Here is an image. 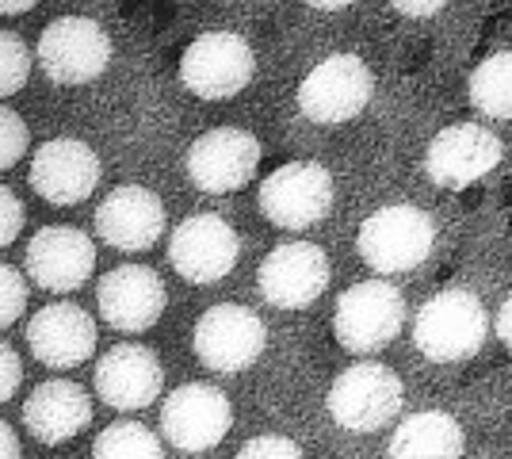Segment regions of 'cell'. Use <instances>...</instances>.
<instances>
[{
  "label": "cell",
  "mask_w": 512,
  "mask_h": 459,
  "mask_svg": "<svg viewBox=\"0 0 512 459\" xmlns=\"http://www.w3.org/2000/svg\"><path fill=\"white\" fill-rule=\"evenodd\" d=\"M486 329H490V318L478 295H470L463 287H448L417 310L413 345L436 364H455L482 349Z\"/></svg>",
  "instance_id": "6da1fadb"
},
{
  "label": "cell",
  "mask_w": 512,
  "mask_h": 459,
  "mask_svg": "<svg viewBox=\"0 0 512 459\" xmlns=\"http://www.w3.org/2000/svg\"><path fill=\"white\" fill-rule=\"evenodd\" d=\"M432 219L421 207L409 203H394V207H379L375 215H367L356 234V249H360L363 264L379 276H394V272H413L432 257Z\"/></svg>",
  "instance_id": "7a4b0ae2"
},
{
  "label": "cell",
  "mask_w": 512,
  "mask_h": 459,
  "mask_svg": "<svg viewBox=\"0 0 512 459\" xmlns=\"http://www.w3.org/2000/svg\"><path fill=\"white\" fill-rule=\"evenodd\" d=\"M35 62L54 85H88L111 66V35L88 16H58L43 27Z\"/></svg>",
  "instance_id": "3957f363"
},
{
  "label": "cell",
  "mask_w": 512,
  "mask_h": 459,
  "mask_svg": "<svg viewBox=\"0 0 512 459\" xmlns=\"http://www.w3.org/2000/svg\"><path fill=\"white\" fill-rule=\"evenodd\" d=\"M256 54L237 31H203L180 58V81L199 100H234L253 81Z\"/></svg>",
  "instance_id": "277c9868"
},
{
  "label": "cell",
  "mask_w": 512,
  "mask_h": 459,
  "mask_svg": "<svg viewBox=\"0 0 512 459\" xmlns=\"http://www.w3.org/2000/svg\"><path fill=\"white\" fill-rule=\"evenodd\" d=\"M406 326V299L402 291L386 280H363L352 284L337 299V314H333V329L337 341L348 352H379L386 349Z\"/></svg>",
  "instance_id": "5b68a950"
},
{
  "label": "cell",
  "mask_w": 512,
  "mask_h": 459,
  "mask_svg": "<svg viewBox=\"0 0 512 459\" xmlns=\"http://www.w3.org/2000/svg\"><path fill=\"white\" fill-rule=\"evenodd\" d=\"M329 417L348 433H375L402 410V379L383 364H352L329 387Z\"/></svg>",
  "instance_id": "8992f818"
},
{
  "label": "cell",
  "mask_w": 512,
  "mask_h": 459,
  "mask_svg": "<svg viewBox=\"0 0 512 459\" xmlns=\"http://www.w3.org/2000/svg\"><path fill=\"white\" fill-rule=\"evenodd\" d=\"M375 92V77L356 54H333L306 73L299 85V111L310 123L341 127L356 119Z\"/></svg>",
  "instance_id": "52a82bcc"
},
{
  "label": "cell",
  "mask_w": 512,
  "mask_h": 459,
  "mask_svg": "<svg viewBox=\"0 0 512 459\" xmlns=\"http://www.w3.org/2000/svg\"><path fill=\"white\" fill-rule=\"evenodd\" d=\"M333 207V176L318 161H287L260 184V211L279 230H310Z\"/></svg>",
  "instance_id": "ba28073f"
},
{
  "label": "cell",
  "mask_w": 512,
  "mask_h": 459,
  "mask_svg": "<svg viewBox=\"0 0 512 459\" xmlns=\"http://www.w3.org/2000/svg\"><path fill=\"white\" fill-rule=\"evenodd\" d=\"M268 345V329L256 318V310L237 303H218L203 310V318L192 329L195 356L211 368V372L234 375L253 368L260 352Z\"/></svg>",
  "instance_id": "9c48e42d"
},
{
  "label": "cell",
  "mask_w": 512,
  "mask_h": 459,
  "mask_svg": "<svg viewBox=\"0 0 512 459\" xmlns=\"http://www.w3.org/2000/svg\"><path fill=\"white\" fill-rule=\"evenodd\" d=\"M260 157L264 150L256 134L241 127H214L188 146V180L207 196L241 192L245 184H253Z\"/></svg>",
  "instance_id": "30bf717a"
},
{
  "label": "cell",
  "mask_w": 512,
  "mask_h": 459,
  "mask_svg": "<svg viewBox=\"0 0 512 459\" xmlns=\"http://www.w3.org/2000/svg\"><path fill=\"white\" fill-rule=\"evenodd\" d=\"M241 238L222 215H192L169 238V261L188 284H218L237 268Z\"/></svg>",
  "instance_id": "8fae6325"
},
{
  "label": "cell",
  "mask_w": 512,
  "mask_h": 459,
  "mask_svg": "<svg viewBox=\"0 0 512 459\" xmlns=\"http://www.w3.org/2000/svg\"><path fill=\"white\" fill-rule=\"evenodd\" d=\"M230 425H234V406L211 383H184L161 406L165 440L180 452H211L214 444L226 440Z\"/></svg>",
  "instance_id": "7c38bea8"
},
{
  "label": "cell",
  "mask_w": 512,
  "mask_h": 459,
  "mask_svg": "<svg viewBox=\"0 0 512 459\" xmlns=\"http://www.w3.org/2000/svg\"><path fill=\"white\" fill-rule=\"evenodd\" d=\"M27 184L35 188V196L54 207L85 203L100 184V157L81 138H69V134L50 138L31 153Z\"/></svg>",
  "instance_id": "4fadbf2b"
},
{
  "label": "cell",
  "mask_w": 512,
  "mask_h": 459,
  "mask_svg": "<svg viewBox=\"0 0 512 459\" xmlns=\"http://www.w3.org/2000/svg\"><path fill=\"white\" fill-rule=\"evenodd\" d=\"M329 280H333L329 257L314 241L276 245L256 272L260 295L279 310H306L310 303H318V295L329 287Z\"/></svg>",
  "instance_id": "5bb4252c"
},
{
  "label": "cell",
  "mask_w": 512,
  "mask_h": 459,
  "mask_svg": "<svg viewBox=\"0 0 512 459\" xmlns=\"http://www.w3.org/2000/svg\"><path fill=\"white\" fill-rule=\"evenodd\" d=\"M23 268L31 284L50 295H69L88 284L96 272V241L77 226H43L27 241Z\"/></svg>",
  "instance_id": "9a60e30c"
},
{
  "label": "cell",
  "mask_w": 512,
  "mask_h": 459,
  "mask_svg": "<svg viewBox=\"0 0 512 459\" xmlns=\"http://www.w3.org/2000/svg\"><path fill=\"white\" fill-rule=\"evenodd\" d=\"M96 303L111 329L146 333L161 322V314L169 306V291L150 264H119V268L104 272V280L96 287Z\"/></svg>",
  "instance_id": "2e32d148"
},
{
  "label": "cell",
  "mask_w": 512,
  "mask_h": 459,
  "mask_svg": "<svg viewBox=\"0 0 512 459\" xmlns=\"http://www.w3.org/2000/svg\"><path fill=\"white\" fill-rule=\"evenodd\" d=\"M96 238L119 253H146L165 234V203L142 184H119L92 215Z\"/></svg>",
  "instance_id": "e0dca14e"
},
{
  "label": "cell",
  "mask_w": 512,
  "mask_h": 459,
  "mask_svg": "<svg viewBox=\"0 0 512 459\" xmlns=\"http://www.w3.org/2000/svg\"><path fill=\"white\" fill-rule=\"evenodd\" d=\"M501 157H505V146L493 131L478 123H455L428 142L425 169L432 184L459 192V188H470L474 180L490 176L501 165Z\"/></svg>",
  "instance_id": "ac0fdd59"
},
{
  "label": "cell",
  "mask_w": 512,
  "mask_h": 459,
  "mask_svg": "<svg viewBox=\"0 0 512 459\" xmlns=\"http://www.w3.org/2000/svg\"><path fill=\"white\" fill-rule=\"evenodd\" d=\"M92 379H96V394L104 398V406H111V410H146V406H153V398H161L165 368H161V360L150 345L123 341V345L107 349L96 360Z\"/></svg>",
  "instance_id": "d6986e66"
},
{
  "label": "cell",
  "mask_w": 512,
  "mask_h": 459,
  "mask_svg": "<svg viewBox=\"0 0 512 459\" xmlns=\"http://www.w3.org/2000/svg\"><path fill=\"white\" fill-rule=\"evenodd\" d=\"M27 349L43 368H77L96 352V318L73 303L43 306L27 322Z\"/></svg>",
  "instance_id": "ffe728a7"
},
{
  "label": "cell",
  "mask_w": 512,
  "mask_h": 459,
  "mask_svg": "<svg viewBox=\"0 0 512 459\" xmlns=\"http://www.w3.org/2000/svg\"><path fill=\"white\" fill-rule=\"evenodd\" d=\"M23 425L39 444L58 448L92 425V398L73 379H46L23 402Z\"/></svg>",
  "instance_id": "44dd1931"
},
{
  "label": "cell",
  "mask_w": 512,
  "mask_h": 459,
  "mask_svg": "<svg viewBox=\"0 0 512 459\" xmlns=\"http://www.w3.org/2000/svg\"><path fill=\"white\" fill-rule=\"evenodd\" d=\"M463 429L444 410H421L409 414L394 437H390V459H459L463 456Z\"/></svg>",
  "instance_id": "7402d4cb"
},
{
  "label": "cell",
  "mask_w": 512,
  "mask_h": 459,
  "mask_svg": "<svg viewBox=\"0 0 512 459\" xmlns=\"http://www.w3.org/2000/svg\"><path fill=\"white\" fill-rule=\"evenodd\" d=\"M470 104L490 119H512V50L490 54L470 73Z\"/></svg>",
  "instance_id": "603a6c76"
},
{
  "label": "cell",
  "mask_w": 512,
  "mask_h": 459,
  "mask_svg": "<svg viewBox=\"0 0 512 459\" xmlns=\"http://www.w3.org/2000/svg\"><path fill=\"white\" fill-rule=\"evenodd\" d=\"M92 459H161V437L142 421H115L92 440Z\"/></svg>",
  "instance_id": "cb8c5ba5"
},
{
  "label": "cell",
  "mask_w": 512,
  "mask_h": 459,
  "mask_svg": "<svg viewBox=\"0 0 512 459\" xmlns=\"http://www.w3.org/2000/svg\"><path fill=\"white\" fill-rule=\"evenodd\" d=\"M31 66H35L31 46L23 43L16 31H4V27H0V100L16 96V92L27 85Z\"/></svg>",
  "instance_id": "d4e9b609"
},
{
  "label": "cell",
  "mask_w": 512,
  "mask_h": 459,
  "mask_svg": "<svg viewBox=\"0 0 512 459\" xmlns=\"http://www.w3.org/2000/svg\"><path fill=\"white\" fill-rule=\"evenodd\" d=\"M27 310V280L12 264L0 261V329H12Z\"/></svg>",
  "instance_id": "484cf974"
},
{
  "label": "cell",
  "mask_w": 512,
  "mask_h": 459,
  "mask_svg": "<svg viewBox=\"0 0 512 459\" xmlns=\"http://www.w3.org/2000/svg\"><path fill=\"white\" fill-rule=\"evenodd\" d=\"M27 146H31V131H27V123H23L12 108H4V104H0V173H4V169H12L16 161H23Z\"/></svg>",
  "instance_id": "4316f807"
},
{
  "label": "cell",
  "mask_w": 512,
  "mask_h": 459,
  "mask_svg": "<svg viewBox=\"0 0 512 459\" xmlns=\"http://www.w3.org/2000/svg\"><path fill=\"white\" fill-rule=\"evenodd\" d=\"M23 222H27V211H23V199L0 184V249H8L12 241L23 234Z\"/></svg>",
  "instance_id": "83f0119b"
},
{
  "label": "cell",
  "mask_w": 512,
  "mask_h": 459,
  "mask_svg": "<svg viewBox=\"0 0 512 459\" xmlns=\"http://www.w3.org/2000/svg\"><path fill=\"white\" fill-rule=\"evenodd\" d=\"M237 459H306V456H302V448L291 437H253L237 452Z\"/></svg>",
  "instance_id": "f1b7e54d"
},
{
  "label": "cell",
  "mask_w": 512,
  "mask_h": 459,
  "mask_svg": "<svg viewBox=\"0 0 512 459\" xmlns=\"http://www.w3.org/2000/svg\"><path fill=\"white\" fill-rule=\"evenodd\" d=\"M20 387H23V360H20V352L12 349V345H4V341H0V406H4V402H12Z\"/></svg>",
  "instance_id": "f546056e"
},
{
  "label": "cell",
  "mask_w": 512,
  "mask_h": 459,
  "mask_svg": "<svg viewBox=\"0 0 512 459\" xmlns=\"http://www.w3.org/2000/svg\"><path fill=\"white\" fill-rule=\"evenodd\" d=\"M23 448H20V437H16V429L8 425V421H0V459H20Z\"/></svg>",
  "instance_id": "4dcf8cb0"
},
{
  "label": "cell",
  "mask_w": 512,
  "mask_h": 459,
  "mask_svg": "<svg viewBox=\"0 0 512 459\" xmlns=\"http://www.w3.org/2000/svg\"><path fill=\"white\" fill-rule=\"evenodd\" d=\"M497 337L512 349V291H509V299L501 303V310H497Z\"/></svg>",
  "instance_id": "1f68e13d"
},
{
  "label": "cell",
  "mask_w": 512,
  "mask_h": 459,
  "mask_svg": "<svg viewBox=\"0 0 512 459\" xmlns=\"http://www.w3.org/2000/svg\"><path fill=\"white\" fill-rule=\"evenodd\" d=\"M35 4L31 0H23V4H0V16H27Z\"/></svg>",
  "instance_id": "d6a6232c"
},
{
  "label": "cell",
  "mask_w": 512,
  "mask_h": 459,
  "mask_svg": "<svg viewBox=\"0 0 512 459\" xmlns=\"http://www.w3.org/2000/svg\"><path fill=\"white\" fill-rule=\"evenodd\" d=\"M440 8H444V4H432V8H409V4H398L402 16H436Z\"/></svg>",
  "instance_id": "836d02e7"
}]
</instances>
